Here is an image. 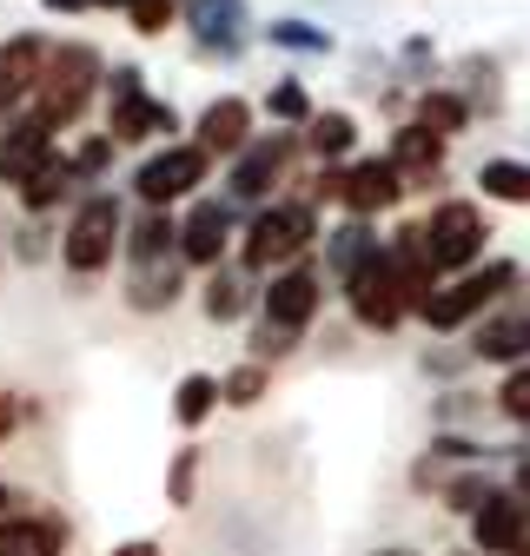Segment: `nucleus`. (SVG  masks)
I'll use <instances>...</instances> for the list:
<instances>
[{
  "mask_svg": "<svg viewBox=\"0 0 530 556\" xmlns=\"http://www.w3.org/2000/svg\"><path fill=\"white\" fill-rule=\"evenodd\" d=\"M425 239H431L438 271H457V265H471L484 252V213H478V205H464V199H444L438 213H431V226H425Z\"/></svg>",
  "mask_w": 530,
  "mask_h": 556,
  "instance_id": "39448f33",
  "label": "nucleus"
},
{
  "mask_svg": "<svg viewBox=\"0 0 530 556\" xmlns=\"http://www.w3.org/2000/svg\"><path fill=\"white\" fill-rule=\"evenodd\" d=\"M47 60H53V53H47V40H40V34H21V40L0 47V106H14V100L40 93Z\"/></svg>",
  "mask_w": 530,
  "mask_h": 556,
  "instance_id": "9d476101",
  "label": "nucleus"
},
{
  "mask_svg": "<svg viewBox=\"0 0 530 556\" xmlns=\"http://www.w3.org/2000/svg\"><path fill=\"white\" fill-rule=\"evenodd\" d=\"M391 166L405 173V179H425V173H438L444 166V139L431 132V126H405L391 139Z\"/></svg>",
  "mask_w": 530,
  "mask_h": 556,
  "instance_id": "f3484780",
  "label": "nucleus"
},
{
  "mask_svg": "<svg viewBox=\"0 0 530 556\" xmlns=\"http://www.w3.org/2000/svg\"><path fill=\"white\" fill-rule=\"evenodd\" d=\"M219 397H226V384H219L213 371H192V378H179V391H173V417H179V425H206Z\"/></svg>",
  "mask_w": 530,
  "mask_h": 556,
  "instance_id": "aec40b11",
  "label": "nucleus"
},
{
  "mask_svg": "<svg viewBox=\"0 0 530 556\" xmlns=\"http://www.w3.org/2000/svg\"><path fill=\"white\" fill-rule=\"evenodd\" d=\"M265 106H273L279 119H305L312 106H305V87H273V100H265Z\"/></svg>",
  "mask_w": 530,
  "mask_h": 556,
  "instance_id": "473e14b6",
  "label": "nucleus"
},
{
  "mask_svg": "<svg viewBox=\"0 0 530 556\" xmlns=\"http://www.w3.org/2000/svg\"><path fill=\"white\" fill-rule=\"evenodd\" d=\"M113 556H160V543H153V536H132V543H119Z\"/></svg>",
  "mask_w": 530,
  "mask_h": 556,
  "instance_id": "f704fd0d",
  "label": "nucleus"
},
{
  "mask_svg": "<svg viewBox=\"0 0 530 556\" xmlns=\"http://www.w3.org/2000/svg\"><path fill=\"white\" fill-rule=\"evenodd\" d=\"M273 40H279V47H325V34H312V27H299V21L273 27Z\"/></svg>",
  "mask_w": 530,
  "mask_h": 556,
  "instance_id": "72a5a7b5",
  "label": "nucleus"
},
{
  "mask_svg": "<svg viewBox=\"0 0 530 556\" xmlns=\"http://www.w3.org/2000/svg\"><path fill=\"white\" fill-rule=\"evenodd\" d=\"M8 425H14V410H8V404H0V431H8Z\"/></svg>",
  "mask_w": 530,
  "mask_h": 556,
  "instance_id": "4c0bfd02",
  "label": "nucleus"
},
{
  "mask_svg": "<svg viewBox=\"0 0 530 556\" xmlns=\"http://www.w3.org/2000/svg\"><path fill=\"white\" fill-rule=\"evenodd\" d=\"M378 252H384V245H378L365 226H345L339 239H331V271H339V278H358V271H365Z\"/></svg>",
  "mask_w": 530,
  "mask_h": 556,
  "instance_id": "5701e85b",
  "label": "nucleus"
},
{
  "mask_svg": "<svg viewBox=\"0 0 530 556\" xmlns=\"http://www.w3.org/2000/svg\"><path fill=\"white\" fill-rule=\"evenodd\" d=\"M245 292H239V278H213L206 286V318H239Z\"/></svg>",
  "mask_w": 530,
  "mask_h": 556,
  "instance_id": "7c9ffc66",
  "label": "nucleus"
},
{
  "mask_svg": "<svg viewBox=\"0 0 530 556\" xmlns=\"http://www.w3.org/2000/svg\"><path fill=\"white\" fill-rule=\"evenodd\" d=\"M47 160H53V139H47V126H40L34 113H27L21 126H8V139H0V179L21 186V179H27L34 166H47Z\"/></svg>",
  "mask_w": 530,
  "mask_h": 556,
  "instance_id": "4468645a",
  "label": "nucleus"
},
{
  "mask_svg": "<svg viewBox=\"0 0 530 556\" xmlns=\"http://www.w3.org/2000/svg\"><path fill=\"white\" fill-rule=\"evenodd\" d=\"M93 8H132V0H93Z\"/></svg>",
  "mask_w": 530,
  "mask_h": 556,
  "instance_id": "58836bf2",
  "label": "nucleus"
},
{
  "mask_svg": "<svg viewBox=\"0 0 530 556\" xmlns=\"http://www.w3.org/2000/svg\"><path fill=\"white\" fill-rule=\"evenodd\" d=\"M153 132H173V106L166 100H119L113 106V139H153Z\"/></svg>",
  "mask_w": 530,
  "mask_h": 556,
  "instance_id": "a211bd4d",
  "label": "nucleus"
},
{
  "mask_svg": "<svg viewBox=\"0 0 530 556\" xmlns=\"http://www.w3.org/2000/svg\"><path fill=\"white\" fill-rule=\"evenodd\" d=\"M279 166H286V139H252V147L239 153V166H232V192L239 199H258L265 186L279 179Z\"/></svg>",
  "mask_w": 530,
  "mask_h": 556,
  "instance_id": "dca6fc26",
  "label": "nucleus"
},
{
  "mask_svg": "<svg viewBox=\"0 0 530 556\" xmlns=\"http://www.w3.org/2000/svg\"><path fill=\"white\" fill-rule=\"evenodd\" d=\"M478 186H484L491 199H504V205H530V166H523V160H484Z\"/></svg>",
  "mask_w": 530,
  "mask_h": 556,
  "instance_id": "4be33fe9",
  "label": "nucleus"
},
{
  "mask_svg": "<svg viewBox=\"0 0 530 556\" xmlns=\"http://www.w3.org/2000/svg\"><path fill=\"white\" fill-rule=\"evenodd\" d=\"M352 139H358L352 113H318V119H312V153H318V160H339V153H352Z\"/></svg>",
  "mask_w": 530,
  "mask_h": 556,
  "instance_id": "b1692460",
  "label": "nucleus"
},
{
  "mask_svg": "<svg viewBox=\"0 0 530 556\" xmlns=\"http://www.w3.org/2000/svg\"><path fill=\"white\" fill-rule=\"evenodd\" d=\"M113 245H119V205L106 192H93L80 213H74V226H66L60 258H66V271H100L113 258Z\"/></svg>",
  "mask_w": 530,
  "mask_h": 556,
  "instance_id": "7ed1b4c3",
  "label": "nucleus"
},
{
  "mask_svg": "<svg viewBox=\"0 0 530 556\" xmlns=\"http://www.w3.org/2000/svg\"><path fill=\"white\" fill-rule=\"evenodd\" d=\"M510 265H484V271H471V278H457V286H444V292H431V305H425V325H438V331H451V325H464V318H478L504 286H510Z\"/></svg>",
  "mask_w": 530,
  "mask_h": 556,
  "instance_id": "0eeeda50",
  "label": "nucleus"
},
{
  "mask_svg": "<svg viewBox=\"0 0 530 556\" xmlns=\"http://www.w3.org/2000/svg\"><path fill=\"white\" fill-rule=\"evenodd\" d=\"M418 126H431L438 139L457 132V126H464V100H457V93H425V100H418Z\"/></svg>",
  "mask_w": 530,
  "mask_h": 556,
  "instance_id": "a878e982",
  "label": "nucleus"
},
{
  "mask_svg": "<svg viewBox=\"0 0 530 556\" xmlns=\"http://www.w3.org/2000/svg\"><path fill=\"white\" fill-rule=\"evenodd\" d=\"M66 186H74V160H47V166H34L27 179H21V205H27V213H47V205L53 199H66Z\"/></svg>",
  "mask_w": 530,
  "mask_h": 556,
  "instance_id": "6ab92c4d",
  "label": "nucleus"
},
{
  "mask_svg": "<svg viewBox=\"0 0 530 556\" xmlns=\"http://www.w3.org/2000/svg\"><path fill=\"white\" fill-rule=\"evenodd\" d=\"M345 299H352V318L371 325V331H391L398 318L412 312V299H405V286H398V271H391L384 252H378L358 278H345Z\"/></svg>",
  "mask_w": 530,
  "mask_h": 556,
  "instance_id": "20e7f679",
  "label": "nucleus"
},
{
  "mask_svg": "<svg viewBox=\"0 0 530 556\" xmlns=\"http://www.w3.org/2000/svg\"><path fill=\"white\" fill-rule=\"evenodd\" d=\"M226 239H232V213L206 199V205H192L186 226H179V258H186V265H219Z\"/></svg>",
  "mask_w": 530,
  "mask_h": 556,
  "instance_id": "9b49d317",
  "label": "nucleus"
},
{
  "mask_svg": "<svg viewBox=\"0 0 530 556\" xmlns=\"http://www.w3.org/2000/svg\"><path fill=\"white\" fill-rule=\"evenodd\" d=\"M318 239V219H312V205H265V213L245 226V245H239V258L252 265V271H265V265H286V258H299L305 245Z\"/></svg>",
  "mask_w": 530,
  "mask_h": 556,
  "instance_id": "f03ea898",
  "label": "nucleus"
},
{
  "mask_svg": "<svg viewBox=\"0 0 530 556\" xmlns=\"http://www.w3.org/2000/svg\"><path fill=\"white\" fill-rule=\"evenodd\" d=\"M8 504H14V491H8V483H0V523H8Z\"/></svg>",
  "mask_w": 530,
  "mask_h": 556,
  "instance_id": "e433bc0d",
  "label": "nucleus"
},
{
  "mask_svg": "<svg viewBox=\"0 0 530 556\" xmlns=\"http://www.w3.org/2000/svg\"><path fill=\"white\" fill-rule=\"evenodd\" d=\"M517 352H530V312L478 325V358H517Z\"/></svg>",
  "mask_w": 530,
  "mask_h": 556,
  "instance_id": "412c9836",
  "label": "nucleus"
},
{
  "mask_svg": "<svg viewBox=\"0 0 530 556\" xmlns=\"http://www.w3.org/2000/svg\"><path fill=\"white\" fill-rule=\"evenodd\" d=\"M219 384H226V404H258V397H265V365L252 358V365H239V371H226Z\"/></svg>",
  "mask_w": 530,
  "mask_h": 556,
  "instance_id": "bb28decb",
  "label": "nucleus"
},
{
  "mask_svg": "<svg viewBox=\"0 0 530 556\" xmlns=\"http://www.w3.org/2000/svg\"><path fill=\"white\" fill-rule=\"evenodd\" d=\"M312 312H318V278H312V271L292 265V271H279L273 286H265V325H279V331L299 338V331L312 325Z\"/></svg>",
  "mask_w": 530,
  "mask_h": 556,
  "instance_id": "1a4fd4ad",
  "label": "nucleus"
},
{
  "mask_svg": "<svg viewBox=\"0 0 530 556\" xmlns=\"http://www.w3.org/2000/svg\"><path fill=\"white\" fill-rule=\"evenodd\" d=\"M132 34H166L173 27V14H179V0H132Z\"/></svg>",
  "mask_w": 530,
  "mask_h": 556,
  "instance_id": "c85d7f7f",
  "label": "nucleus"
},
{
  "mask_svg": "<svg viewBox=\"0 0 530 556\" xmlns=\"http://www.w3.org/2000/svg\"><path fill=\"white\" fill-rule=\"evenodd\" d=\"M192 483H199V451H192V444H186V451H179V457H173V470H166V497H173V504H179V510H186V504H192Z\"/></svg>",
  "mask_w": 530,
  "mask_h": 556,
  "instance_id": "cd10ccee",
  "label": "nucleus"
},
{
  "mask_svg": "<svg viewBox=\"0 0 530 556\" xmlns=\"http://www.w3.org/2000/svg\"><path fill=\"white\" fill-rule=\"evenodd\" d=\"M106 153H113L106 139H87V147L74 153V179H100V173H106Z\"/></svg>",
  "mask_w": 530,
  "mask_h": 556,
  "instance_id": "2f4dec72",
  "label": "nucleus"
},
{
  "mask_svg": "<svg viewBox=\"0 0 530 556\" xmlns=\"http://www.w3.org/2000/svg\"><path fill=\"white\" fill-rule=\"evenodd\" d=\"M192 147L206 153H245L252 147V106L245 100H213L206 113H199V139Z\"/></svg>",
  "mask_w": 530,
  "mask_h": 556,
  "instance_id": "ddd939ff",
  "label": "nucleus"
},
{
  "mask_svg": "<svg viewBox=\"0 0 530 556\" xmlns=\"http://www.w3.org/2000/svg\"><path fill=\"white\" fill-rule=\"evenodd\" d=\"M47 8H60V14H80V8H93V0H47Z\"/></svg>",
  "mask_w": 530,
  "mask_h": 556,
  "instance_id": "c9c22d12",
  "label": "nucleus"
},
{
  "mask_svg": "<svg viewBox=\"0 0 530 556\" xmlns=\"http://www.w3.org/2000/svg\"><path fill=\"white\" fill-rule=\"evenodd\" d=\"M66 523L60 517H8L0 523V556H60Z\"/></svg>",
  "mask_w": 530,
  "mask_h": 556,
  "instance_id": "2eb2a0df",
  "label": "nucleus"
},
{
  "mask_svg": "<svg viewBox=\"0 0 530 556\" xmlns=\"http://www.w3.org/2000/svg\"><path fill=\"white\" fill-rule=\"evenodd\" d=\"M206 147H166V153H153L147 166H140V179H132V186H140V199L153 205V213H166V205L173 199H186L199 179H206Z\"/></svg>",
  "mask_w": 530,
  "mask_h": 556,
  "instance_id": "423d86ee",
  "label": "nucleus"
},
{
  "mask_svg": "<svg viewBox=\"0 0 530 556\" xmlns=\"http://www.w3.org/2000/svg\"><path fill=\"white\" fill-rule=\"evenodd\" d=\"M173 239H179V226H173L166 213H153V205H147V219L132 226V258H140V265H153V258H160Z\"/></svg>",
  "mask_w": 530,
  "mask_h": 556,
  "instance_id": "393cba45",
  "label": "nucleus"
},
{
  "mask_svg": "<svg viewBox=\"0 0 530 556\" xmlns=\"http://www.w3.org/2000/svg\"><path fill=\"white\" fill-rule=\"evenodd\" d=\"M93 87H100V53H93V47H53L47 80H40V100H34V119H40L47 132L74 126V119L87 113Z\"/></svg>",
  "mask_w": 530,
  "mask_h": 556,
  "instance_id": "f257e3e1",
  "label": "nucleus"
},
{
  "mask_svg": "<svg viewBox=\"0 0 530 556\" xmlns=\"http://www.w3.org/2000/svg\"><path fill=\"white\" fill-rule=\"evenodd\" d=\"M497 404H504V417H517V425H530V365L504 378V391H497Z\"/></svg>",
  "mask_w": 530,
  "mask_h": 556,
  "instance_id": "c756f323",
  "label": "nucleus"
},
{
  "mask_svg": "<svg viewBox=\"0 0 530 556\" xmlns=\"http://www.w3.org/2000/svg\"><path fill=\"white\" fill-rule=\"evenodd\" d=\"M398 192H405V173H398L391 160H358L352 173H345V205L365 219V213H384V205H398Z\"/></svg>",
  "mask_w": 530,
  "mask_h": 556,
  "instance_id": "f8f14e48",
  "label": "nucleus"
},
{
  "mask_svg": "<svg viewBox=\"0 0 530 556\" xmlns=\"http://www.w3.org/2000/svg\"><path fill=\"white\" fill-rule=\"evenodd\" d=\"M471 536H478V549H491V556H517V549L530 543V504L491 491V497L478 504V517H471Z\"/></svg>",
  "mask_w": 530,
  "mask_h": 556,
  "instance_id": "6e6552de",
  "label": "nucleus"
}]
</instances>
